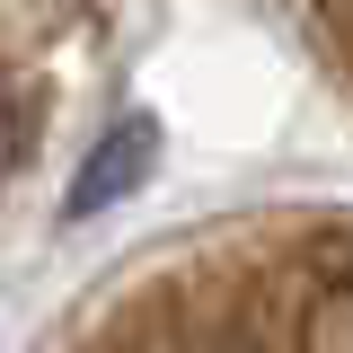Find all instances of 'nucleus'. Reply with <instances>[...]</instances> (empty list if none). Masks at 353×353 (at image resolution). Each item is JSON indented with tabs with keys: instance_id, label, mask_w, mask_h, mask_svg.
<instances>
[{
	"instance_id": "obj_1",
	"label": "nucleus",
	"mask_w": 353,
	"mask_h": 353,
	"mask_svg": "<svg viewBox=\"0 0 353 353\" xmlns=\"http://www.w3.org/2000/svg\"><path fill=\"white\" fill-rule=\"evenodd\" d=\"M71 353H353V221L212 239L141 274Z\"/></svg>"
}]
</instances>
